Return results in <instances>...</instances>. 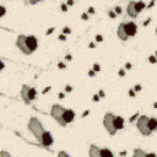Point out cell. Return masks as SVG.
<instances>
[{"label":"cell","instance_id":"obj_42","mask_svg":"<svg viewBox=\"0 0 157 157\" xmlns=\"http://www.w3.org/2000/svg\"><path fill=\"white\" fill-rule=\"evenodd\" d=\"M50 90H52V87H50V86H48V87H45V89H44V90L42 91V93H43V95H45V93H47V92H49Z\"/></svg>","mask_w":157,"mask_h":157},{"label":"cell","instance_id":"obj_35","mask_svg":"<svg viewBox=\"0 0 157 157\" xmlns=\"http://www.w3.org/2000/svg\"><path fill=\"white\" fill-rule=\"evenodd\" d=\"M141 90H142L141 85H135V87H134V91H135V92H140Z\"/></svg>","mask_w":157,"mask_h":157},{"label":"cell","instance_id":"obj_12","mask_svg":"<svg viewBox=\"0 0 157 157\" xmlns=\"http://www.w3.org/2000/svg\"><path fill=\"white\" fill-rule=\"evenodd\" d=\"M114 128L118 130H123L124 129V118L120 115H114Z\"/></svg>","mask_w":157,"mask_h":157},{"label":"cell","instance_id":"obj_55","mask_svg":"<svg viewBox=\"0 0 157 157\" xmlns=\"http://www.w3.org/2000/svg\"><path fill=\"white\" fill-rule=\"evenodd\" d=\"M120 155H122V156H125V155H127V152H125V151H123V152H120Z\"/></svg>","mask_w":157,"mask_h":157},{"label":"cell","instance_id":"obj_5","mask_svg":"<svg viewBox=\"0 0 157 157\" xmlns=\"http://www.w3.org/2000/svg\"><path fill=\"white\" fill-rule=\"evenodd\" d=\"M26 37L27 36H25V35H20V36L17 37V39H16V47L20 49L25 55H30V54H32V52L28 49V47H27Z\"/></svg>","mask_w":157,"mask_h":157},{"label":"cell","instance_id":"obj_45","mask_svg":"<svg viewBox=\"0 0 157 157\" xmlns=\"http://www.w3.org/2000/svg\"><path fill=\"white\" fill-rule=\"evenodd\" d=\"M150 22H151V18H147L146 21H144V24H142V25H144V26L146 27V26H149V25H150Z\"/></svg>","mask_w":157,"mask_h":157},{"label":"cell","instance_id":"obj_38","mask_svg":"<svg viewBox=\"0 0 157 157\" xmlns=\"http://www.w3.org/2000/svg\"><path fill=\"white\" fill-rule=\"evenodd\" d=\"M64 91H65V93H68V92H71L72 91V87L70 85H68V86H65V90H64Z\"/></svg>","mask_w":157,"mask_h":157},{"label":"cell","instance_id":"obj_40","mask_svg":"<svg viewBox=\"0 0 157 157\" xmlns=\"http://www.w3.org/2000/svg\"><path fill=\"white\" fill-rule=\"evenodd\" d=\"M118 75L120 76V77H123V76H125V70L124 69H122V70H119V72H118Z\"/></svg>","mask_w":157,"mask_h":157},{"label":"cell","instance_id":"obj_24","mask_svg":"<svg viewBox=\"0 0 157 157\" xmlns=\"http://www.w3.org/2000/svg\"><path fill=\"white\" fill-rule=\"evenodd\" d=\"M60 9H62V11H63V12H68V10H69V6L66 5L65 3H63L62 5H60Z\"/></svg>","mask_w":157,"mask_h":157},{"label":"cell","instance_id":"obj_20","mask_svg":"<svg viewBox=\"0 0 157 157\" xmlns=\"http://www.w3.org/2000/svg\"><path fill=\"white\" fill-rule=\"evenodd\" d=\"M139 112H137V113H135V114H133L131 115V117H130V119H129V123H133V122H135L136 120V119H137V117H139Z\"/></svg>","mask_w":157,"mask_h":157},{"label":"cell","instance_id":"obj_6","mask_svg":"<svg viewBox=\"0 0 157 157\" xmlns=\"http://www.w3.org/2000/svg\"><path fill=\"white\" fill-rule=\"evenodd\" d=\"M39 142H41V144H42L43 146H45V147L52 146V145H53V142H54V139H53L52 133H49V131H47V130H44V133L42 134V137H41Z\"/></svg>","mask_w":157,"mask_h":157},{"label":"cell","instance_id":"obj_26","mask_svg":"<svg viewBox=\"0 0 157 157\" xmlns=\"http://www.w3.org/2000/svg\"><path fill=\"white\" fill-rule=\"evenodd\" d=\"M149 62H150L151 64H156V63H157V59H156L155 55H150V57H149Z\"/></svg>","mask_w":157,"mask_h":157},{"label":"cell","instance_id":"obj_43","mask_svg":"<svg viewBox=\"0 0 157 157\" xmlns=\"http://www.w3.org/2000/svg\"><path fill=\"white\" fill-rule=\"evenodd\" d=\"M131 68H133L131 63H127L125 64V70H131Z\"/></svg>","mask_w":157,"mask_h":157},{"label":"cell","instance_id":"obj_21","mask_svg":"<svg viewBox=\"0 0 157 157\" xmlns=\"http://www.w3.org/2000/svg\"><path fill=\"white\" fill-rule=\"evenodd\" d=\"M92 70H93L95 72H99L101 71V65H99V64H97V63H95L93 64V68H92Z\"/></svg>","mask_w":157,"mask_h":157},{"label":"cell","instance_id":"obj_1","mask_svg":"<svg viewBox=\"0 0 157 157\" xmlns=\"http://www.w3.org/2000/svg\"><path fill=\"white\" fill-rule=\"evenodd\" d=\"M28 130L33 134L35 137L37 139V141L41 140V137H42V134L44 133L45 129L43 128V124L39 122L38 118L36 117H32L28 122Z\"/></svg>","mask_w":157,"mask_h":157},{"label":"cell","instance_id":"obj_16","mask_svg":"<svg viewBox=\"0 0 157 157\" xmlns=\"http://www.w3.org/2000/svg\"><path fill=\"white\" fill-rule=\"evenodd\" d=\"M89 156H91V157H98L99 156V149L97 146L92 145L90 147V150H89Z\"/></svg>","mask_w":157,"mask_h":157},{"label":"cell","instance_id":"obj_37","mask_svg":"<svg viewBox=\"0 0 157 157\" xmlns=\"http://www.w3.org/2000/svg\"><path fill=\"white\" fill-rule=\"evenodd\" d=\"M58 68H59V69H62V70H64V69L66 68V65H65V64H64V63H62V62H60V63H58Z\"/></svg>","mask_w":157,"mask_h":157},{"label":"cell","instance_id":"obj_52","mask_svg":"<svg viewBox=\"0 0 157 157\" xmlns=\"http://www.w3.org/2000/svg\"><path fill=\"white\" fill-rule=\"evenodd\" d=\"M28 3H30V4H32V5H35V4H37L36 0H28Z\"/></svg>","mask_w":157,"mask_h":157},{"label":"cell","instance_id":"obj_51","mask_svg":"<svg viewBox=\"0 0 157 157\" xmlns=\"http://www.w3.org/2000/svg\"><path fill=\"white\" fill-rule=\"evenodd\" d=\"M98 96L99 97H104V91H99L98 92Z\"/></svg>","mask_w":157,"mask_h":157},{"label":"cell","instance_id":"obj_7","mask_svg":"<svg viewBox=\"0 0 157 157\" xmlns=\"http://www.w3.org/2000/svg\"><path fill=\"white\" fill-rule=\"evenodd\" d=\"M124 30H125V33L128 35V37H134L137 33V25L135 22H125L124 24Z\"/></svg>","mask_w":157,"mask_h":157},{"label":"cell","instance_id":"obj_23","mask_svg":"<svg viewBox=\"0 0 157 157\" xmlns=\"http://www.w3.org/2000/svg\"><path fill=\"white\" fill-rule=\"evenodd\" d=\"M95 41L97 43H101V42H103V36L102 35H97L96 37H95Z\"/></svg>","mask_w":157,"mask_h":157},{"label":"cell","instance_id":"obj_25","mask_svg":"<svg viewBox=\"0 0 157 157\" xmlns=\"http://www.w3.org/2000/svg\"><path fill=\"white\" fill-rule=\"evenodd\" d=\"M114 12L117 14V16H118V15H120V14L123 12L122 7H120V6H115V7H114Z\"/></svg>","mask_w":157,"mask_h":157},{"label":"cell","instance_id":"obj_39","mask_svg":"<svg viewBox=\"0 0 157 157\" xmlns=\"http://www.w3.org/2000/svg\"><path fill=\"white\" fill-rule=\"evenodd\" d=\"M99 99H101V97H99L98 95H93V98H92V101H93V102H98Z\"/></svg>","mask_w":157,"mask_h":157},{"label":"cell","instance_id":"obj_11","mask_svg":"<svg viewBox=\"0 0 157 157\" xmlns=\"http://www.w3.org/2000/svg\"><path fill=\"white\" fill-rule=\"evenodd\" d=\"M117 36L119 39H122L123 42H125V41H128V35L125 33V30H124V24H120L118 26V30H117Z\"/></svg>","mask_w":157,"mask_h":157},{"label":"cell","instance_id":"obj_9","mask_svg":"<svg viewBox=\"0 0 157 157\" xmlns=\"http://www.w3.org/2000/svg\"><path fill=\"white\" fill-rule=\"evenodd\" d=\"M63 119H64V122H65L66 124L69 123H72L74 120H75V112H74L72 109H66L64 110V113H63Z\"/></svg>","mask_w":157,"mask_h":157},{"label":"cell","instance_id":"obj_28","mask_svg":"<svg viewBox=\"0 0 157 157\" xmlns=\"http://www.w3.org/2000/svg\"><path fill=\"white\" fill-rule=\"evenodd\" d=\"M63 33L64 35H70L71 33V28H70V27H64V28H63Z\"/></svg>","mask_w":157,"mask_h":157},{"label":"cell","instance_id":"obj_22","mask_svg":"<svg viewBox=\"0 0 157 157\" xmlns=\"http://www.w3.org/2000/svg\"><path fill=\"white\" fill-rule=\"evenodd\" d=\"M5 14H6V7L5 6H0V18L5 16Z\"/></svg>","mask_w":157,"mask_h":157},{"label":"cell","instance_id":"obj_46","mask_svg":"<svg viewBox=\"0 0 157 157\" xmlns=\"http://www.w3.org/2000/svg\"><path fill=\"white\" fill-rule=\"evenodd\" d=\"M89 114H90V110H89V109H86V110H85V112H84V113H82V118H85V117H87V115H89Z\"/></svg>","mask_w":157,"mask_h":157},{"label":"cell","instance_id":"obj_3","mask_svg":"<svg viewBox=\"0 0 157 157\" xmlns=\"http://www.w3.org/2000/svg\"><path fill=\"white\" fill-rule=\"evenodd\" d=\"M64 110H65V108H64L63 106H60V104H53L52 109H50V115H52V117L54 118V120L58 122L59 125H62V127L66 125V123L64 122V119H63Z\"/></svg>","mask_w":157,"mask_h":157},{"label":"cell","instance_id":"obj_50","mask_svg":"<svg viewBox=\"0 0 157 157\" xmlns=\"http://www.w3.org/2000/svg\"><path fill=\"white\" fill-rule=\"evenodd\" d=\"M155 1H156V0H151V3L147 5V7H152V6H154L155 5Z\"/></svg>","mask_w":157,"mask_h":157},{"label":"cell","instance_id":"obj_49","mask_svg":"<svg viewBox=\"0 0 157 157\" xmlns=\"http://www.w3.org/2000/svg\"><path fill=\"white\" fill-rule=\"evenodd\" d=\"M65 59H66L68 62H71V60H72V57H71V54H68L66 57H65Z\"/></svg>","mask_w":157,"mask_h":157},{"label":"cell","instance_id":"obj_15","mask_svg":"<svg viewBox=\"0 0 157 157\" xmlns=\"http://www.w3.org/2000/svg\"><path fill=\"white\" fill-rule=\"evenodd\" d=\"M147 125H149V129H150V130L154 133L155 130H157V119H156V118H149Z\"/></svg>","mask_w":157,"mask_h":157},{"label":"cell","instance_id":"obj_8","mask_svg":"<svg viewBox=\"0 0 157 157\" xmlns=\"http://www.w3.org/2000/svg\"><path fill=\"white\" fill-rule=\"evenodd\" d=\"M26 42H27V47H28V49L31 50L32 53L38 48V39H37V37L33 36V35L27 36L26 37Z\"/></svg>","mask_w":157,"mask_h":157},{"label":"cell","instance_id":"obj_19","mask_svg":"<svg viewBox=\"0 0 157 157\" xmlns=\"http://www.w3.org/2000/svg\"><path fill=\"white\" fill-rule=\"evenodd\" d=\"M146 152L145 151H142L140 149H136V150H134V154H133V157H146Z\"/></svg>","mask_w":157,"mask_h":157},{"label":"cell","instance_id":"obj_36","mask_svg":"<svg viewBox=\"0 0 157 157\" xmlns=\"http://www.w3.org/2000/svg\"><path fill=\"white\" fill-rule=\"evenodd\" d=\"M58 156H65V157H70V155L68 154V152H65V151H60L58 154Z\"/></svg>","mask_w":157,"mask_h":157},{"label":"cell","instance_id":"obj_2","mask_svg":"<svg viewBox=\"0 0 157 157\" xmlns=\"http://www.w3.org/2000/svg\"><path fill=\"white\" fill-rule=\"evenodd\" d=\"M147 122H149L147 115H139L136 119V128L144 136H150L152 134V131L149 129V125H147Z\"/></svg>","mask_w":157,"mask_h":157},{"label":"cell","instance_id":"obj_17","mask_svg":"<svg viewBox=\"0 0 157 157\" xmlns=\"http://www.w3.org/2000/svg\"><path fill=\"white\" fill-rule=\"evenodd\" d=\"M146 7V4L142 1V0H139V1H135V10L137 14H140L142 10H145Z\"/></svg>","mask_w":157,"mask_h":157},{"label":"cell","instance_id":"obj_4","mask_svg":"<svg viewBox=\"0 0 157 157\" xmlns=\"http://www.w3.org/2000/svg\"><path fill=\"white\" fill-rule=\"evenodd\" d=\"M103 127L109 135H115L117 129L114 128V114L112 113H106L103 118Z\"/></svg>","mask_w":157,"mask_h":157},{"label":"cell","instance_id":"obj_41","mask_svg":"<svg viewBox=\"0 0 157 157\" xmlns=\"http://www.w3.org/2000/svg\"><path fill=\"white\" fill-rule=\"evenodd\" d=\"M4 69H5V64H4V62L3 60H0V72H1Z\"/></svg>","mask_w":157,"mask_h":157},{"label":"cell","instance_id":"obj_10","mask_svg":"<svg viewBox=\"0 0 157 157\" xmlns=\"http://www.w3.org/2000/svg\"><path fill=\"white\" fill-rule=\"evenodd\" d=\"M127 15L129 17H131V18H136L137 17L139 14H137L136 10H135V1H130V3L128 4V6H127Z\"/></svg>","mask_w":157,"mask_h":157},{"label":"cell","instance_id":"obj_33","mask_svg":"<svg viewBox=\"0 0 157 157\" xmlns=\"http://www.w3.org/2000/svg\"><path fill=\"white\" fill-rule=\"evenodd\" d=\"M66 5L70 7V6H74V4H75V0H66Z\"/></svg>","mask_w":157,"mask_h":157},{"label":"cell","instance_id":"obj_44","mask_svg":"<svg viewBox=\"0 0 157 157\" xmlns=\"http://www.w3.org/2000/svg\"><path fill=\"white\" fill-rule=\"evenodd\" d=\"M58 97H59V99H64L65 98V93H64V92H60V93H58Z\"/></svg>","mask_w":157,"mask_h":157},{"label":"cell","instance_id":"obj_34","mask_svg":"<svg viewBox=\"0 0 157 157\" xmlns=\"http://www.w3.org/2000/svg\"><path fill=\"white\" fill-rule=\"evenodd\" d=\"M54 30H55V28H54V27H50V28H48V30H47V32H45V35H47V36H49V35H52V33H53V32H54Z\"/></svg>","mask_w":157,"mask_h":157},{"label":"cell","instance_id":"obj_18","mask_svg":"<svg viewBox=\"0 0 157 157\" xmlns=\"http://www.w3.org/2000/svg\"><path fill=\"white\" fill-rule=\"evenodd\" d=\"M36 97H37V91L35 87H30V90H28V99L31 101H35L36 99Z\"/></svg>","mask_w":157,"mask_h":157},{"label":"cell","instance_id":"obj_13","mask_svg":"<svg viewBox=\"0 0 157 157\" xmlns=\"http://www.w3.org/2000/svg\"><path fill=\"white\" fill-rule=\"evenodd\" d=\"M28 90H30V86H27V85H24L21 89V97L24 98V102L26 104L31 103V101L28 99Z\"/></svg>","mask_w":157,"mask_h":157},{"label":"cell","instance_id":"obj_47","mask_svg":"<svg viewBox=\"0 0 157 157\" xmlns=\"http://www.w3.org/2000/svg\"><path fill=\"white\" fill-rule=\"evenodd\" d=\"M129 96L134 98V97H135V91H134V90H130V91H129Z\"/></svg>","mask_w":157,"mask_h":157},{"label":"cell","instance_id":"obj_27","mask_svg":"<svg viewBox=\"0 0 157 157\" xmlns=\"http://www.w3.org/2000/svg\"><path fill=\"white\" fill-rule=\"evenodd\" d=\"M0 156L1 157H10L11 154L10 152H7V151H0Z\"/></svg>","mask_w":157,"mask_h":157},{"label":"cell","instance_id":"obj_31","mask_svg":"<svg viewBox=\"0 0 157 157\" xmlns=\"http://www.w3.org/2000/svg\"><path fill=\"white\" fill-rule=\"evenodd\" d=\"M89 17H90V15H89L87 12H84V14L81 15V18H82L84 21H87V20H89Z\"/></svg>","mask_w":157,"mask_h":157},{"label":"cell","instance_id":"obj_32","mask_svg":"<svg viewBox=\"0 0 157 157\" xmlns=\"http://www.w3.org/2000/svg\"><path fill=\"white\" fill-rule=\"evenodd\" d=\"M108 16H109L110 18H113V20H114V18L117 17V14H115L114 11H108Z\"/></svg>","mask_w":157,"mask_h":157},{"label":"cell","instance_id":"obj_14","mask_svg":"<svg viewBox=\"0 0 157 157\" xmlns=\"http://www.w3.org/2000/svg\"><path fill=\"white\" fill-rule=\"evenodd\" d=\"M99 156L101 157H114V154L108 147H103V149H99Z\"/></svg>","mask_w":157,"mask_h":157},{"label":"cell","instance_id":"obj_29","mask_svg":"<svg viewBox=\"0 0 157 157\" xmlns=\"http://www.w3.org/2000/svg\"><path fill=\"white\" fill-rule=\"evenodd\" d=\"M87 14H89V15H93V14L96 12L95 11V7H92V6H90L89 9H87V11H86Z\"/></svg>","mask_w":157,"mask_h":157},{"label":"cell","instance_id":"obj_56","mask_svg":"<svg viewBox=\"0 0 157 157\" xmlns=\"http://www.w3.org/2000/svg\"><path fill=\"white\" fill-rule=\"evenodd\" d=\"M36 1H37V3H38V1H42V0H36Z\"/></svg>","mask_w":157,"mask_h":157},{"label":"cell","instance_id":"obj_54","mask_svg":"<svg viewBox=\"0 0 157 157\" xmlns=\"http://www.w3.org/2000/svg\"><path fill=\"white\" fill-rule=\"evenodd\" d=\"M89 47H90V48H92V49H93V48L96 47V44H95V43H90V44H89Z\"/></svg>","mask_w":157,"mask_h":157},{"label":"cell","instance_id":"obj_30","mask_svg":"<svg viewBox=\"0 0 157 157\" xmlns=\"http://www.w3.org/2000/svg\"><path fill=\"white\" fill-rule=\"evenodd\" d=\"M58 39H59V41H62V42H64V41H66V35H64V33L59 35V36H58Z\"/></svg>","mask_w":157,"mask_h":157},{"label":"cell","instance_id":"obj_53","mask_svg":"<svg viewBox=\"0 0 157 157\" xmlns=\"http://www.w3.org/2000/svg\"><path fill=\"white\" fill-rule=\"evenodd\" d=\"M149 156H151V157H156V154H154V152H152V154H147V155H146V157H149Z\"/></svg>","mask_w":157,"mask_h":157},{"label":"cell","instance_id":"obj_48","mask_svg":"<svg viewBox=\"0 0 157 157\" xmlns=\"http://www.w3.org/2000/svg\"><path fill=\"white\" fill-rule=\"evenodd\" d=\"M96 75V72L93 71V70H89V76H91V77H93Z\"/></svg>","mask_w":157,"mask_h":157}]
</instances>
